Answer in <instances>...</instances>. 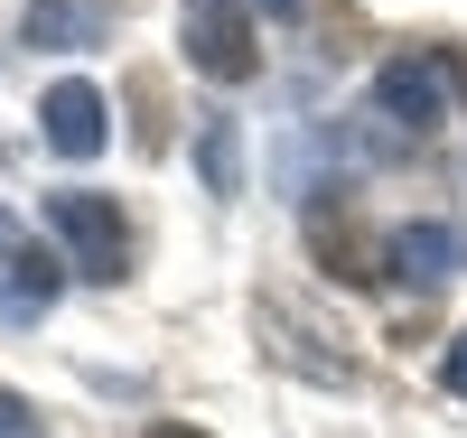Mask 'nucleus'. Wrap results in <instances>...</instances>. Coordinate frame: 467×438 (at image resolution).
I'll return each mask as SVG.
<instances>
[{"label": "nucleus", "instance_id": "obj_3", "mask_svg": "<svg viewBox=\"0 0 467 438\" xmlns=\"http://www.w3.org/2000/svg\"><path fill=\"white\" fill-rule=\"evenodd\" d=\"M374 122H393V140H420L440 122V56H393L374 75Z\"/></svg>", "mask_w": 467, "mask_h": 438}, {"label": "nucleus", "instance_id": "obj_5", "mask_svg": "<svg viewBox=\"0 0 467 438\" xmlns=\"http://www.w3.org/2000/svg\"><path fill=\"white\" fill-rule=\"evenodd\" d=\"M37 122H47V149H57V158H94V149L112 140V131H103V94L85 85V75H66V85L37 103Z\"/></svg>", "mask_w": 467, "mask_h": 438}, {"label": "nucleus", "instance_id": "obj_13", "mask_svg": "<svg viewBox=\"0 0 467 438\" xmlns=\"http://www.w3.org/2000/svg\"><path fill=\"white\" fill-rule=\"evenodd\" d=\"M262 10H271V19H290V10H299V0H262Z\"/></svg>", "mask_w": 467, "mask_h": 438}, {"label": "nucleus", "instance_id": "obj_12", "mask_svg": "<svg viewBox=\"0 0 467 438\" xmlns=\"http://www.w3.org/2000/svg\"><path fill=\"white\" fill-rule=\"evenodd\" d=\"M150 438H206V429H178V420H160V429H150Z\"/></svg>", "mask_w": 467, "mask_h": 438}, {"label": "nucleus", "instance_id": "obj_11", "mask_svg": "<svg viewBox=\"0 0 467 438\" xmlns=\"http://www.w3.org/2000/svg\"><path fill=\"white\" fill-rule=\"evenodd\" d=\"M440 382L467 402V327H458V336H449V354H440Z\"/></svg>", "mask_w": 467, "mask_h": 438}, {"label": "nucleus", "instance_id": "obj_9", "mask_svg": "<svg viewBox=\"0 0 467 438\" xmlns=\"http://www.w3.org/2000/svg\"><path fill=\"white\" fill-rule=\"evenodd\" d=\"M318 252L337 261V280H383V252L365 243L356 224H327V215H318Z\"/></svg>", "mask_w": 467, "mask_h": 438}, {"label": "nucleus", "instance_id": "obj_6", "mask_svg": "<svg viewBox=\"0 0 467 438\" xmlns=\"http://www.w3.org/2000/svg\"><path fill=\"white\" fill-rule=\"evenodd\" d=\"M57 270H66V261H47L28 233H10V243H0V317H19V327H28V317H47Z\"/></svg>", "mask_w": 467, "mask_h": 438}, {"label": "nucleus", "instance_id": "obj_2", "mask_svg": "<svg viewBox=\"0 0 467 438\" xmlns=\"http://www.w3.org/2000/svg\"><path fill=\"white\" fill-rule=\"evenodd\" d=\"M178 47L197 75H215V85H244V75L262 66L253 56V19L244 0H178Z\"/></svg>", "mask_w": 467, "mask_h": 438}, {"label": "nucleus", "instance_id": "obj_7", "mask_svg": "<svg viewBox=\"0 0 467 438\" xmlns=\"http://www.w3.org/2000/svg\"><path fill=\"white\" fill-rule=\"evenodd\" d=\"M103 28H112V0H28L19 19L28 47H103Z\"/></svg>", "mask_w": 467, "mask_h": 438}, {"label": "nucleus", "instance_id": "obj_10", "mask_svg": "<svg viewBox=\"0 0 467 438\" xmlns=\"http://www.w3.org/2000/svg\"><path fill=\"white\" fill-rule=\"evenodd\" d=\"M0 438H47V420H37L19 392H0Z\"/></svg>", "mask_w": 467, "mask_h": 438}, {"label": "nucleus", "instance_id": "obj_8", "mask_svg": "<svg viewBox=\"0 0 467 438\" xmlns=\"http://www.w3.org/2000/svg\"><path fill=\"white\" fill-rule=\"evenodd\" d=\"M197 168H206V187H215V196L244 187V131H234L224 112H206V131H197Z\"/></svg>", "mask_w": 467, "mask_h": 438}, {"label": "nucleus", "instance_id": "obj_1", "mask_svg": "<svg viewBox=\"0 0 467 438\" xmlns=\"http://www.w3.org/2000/svg\"><path fill=\"white\" fill-rule=\"evenodd\" d=\"M47 224H57V243L75 252V270L85 280H131V224H122V206L112 196H94V187H57L47 196Z\"/></svg>", "mask_w": 467, "mask_h": 438}, {"label": "nucleus", "instance_id": "obj_4", "mask_svg": "<svg viewBox=\"0 0 467 438\" xmlns=\"http://www.w3.org/2000/svg\"><path fill=\"white\" fill-rule=\"evenodd\" d=\"M458 261H467V243L449 224H402L393 243H383V280H411V290H440V280H458Z\"/></svg>", "mask_w": 467, "mask_h": 438}]
</instances>
